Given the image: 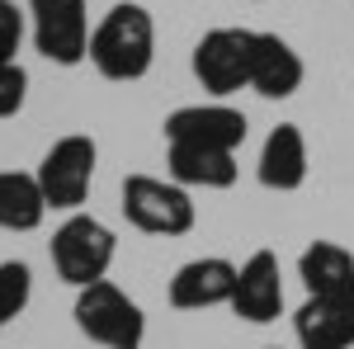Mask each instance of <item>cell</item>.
<instances>
[{"label": "cell", "mask_w": 354, "mask_h": 349, "mask_svg": "<svg viewBox=\"0 0 354 349\" xmlns=\"http://www.w3.org/2000/svg\"><path fill=\"white\" fill-rule=\"evenodd\" d=\"M156 62V19L147 5L118 0L100 24L90 28V66L104 81L133 85L151 71Z\"/></svg>", "instance_id": "cell-1"}, {"label": "cell", "mask_w": 354, "mask_h": 349, "mask_svg": "<svg viewBox=\"0 0 354 349\" xmlns=\"http://www.w3.org/2000/svg\"><path fill=\"white\" fill-rule=\"evenodd\" d=\"M71 317H76V330H81L90 345H104V349H142L147 345V312L113 279H100L90 288H76Z\"/></svg>", "instance_id": "cell-2"}, {"label": "cell", "mask_w": 354, "mask_h": 349, "mask_svg": "<svg viewBox=\"0 0 354 349\" xmlns=\"http://www.w3.org/2000/svg\"><path fill=\"white\" fill-rule=\"evenodd\" d=\"M48 255H53V269H57L62 283L90 288V283L109 279L113 255H118V236H113V227H104L100 217L66 213V222L57 227L53 241H48Z\"/></svg>", "instance_id": "cell-3"}, {"label": "cell", "mask_w": 354, "mask_h": 349, "mask_svg": "<svg viewBox=\"0 0 354 349\" xmlns=\"http://www.w3.org/2000/svg\"><path fill=\"white\" fill-rule=\"evenodd\" d=\"M123 217L128 227H137L142 236H189L194 222H198V208H194L189 189L175 185L170 175L156 180V175H128L123 180Z\"/></svg>", "instance_id": "cell-4"}, {"label": "cell", "mask_w": 354, "mask_h": 349, "mask_svg": "<svg viewBox=\"0 0 354 349\" xmlns=\"http://www.w3.org/2000/svg\"><path fill=\"white\" fill-rule=\"evenodd\" d=\"M95 165H100L95 137H85V133L57 137L53 147L43 151L38 170H33L48 208H57V213H81V203L90 198V185H95Z\"/></svg>", "instance_id": "cell-5"}, {"label": "cell", "mask_w": 354, "mask_h": 349, "mask_svg": "<svg viewBox=\"0 0 354 349\" xmlns=\"http://www.w3.org/2000/svg\"><path fill=\"white\" fill-rule=\"evenodd\" d=\"M250 53H255V28H208L189 57L194 81L213 100L250 90Z\"/></svg>", "instance_id": "cell-6"}, {"label": "cell", "mask_w": 354, "mask_h": 349, "mask_svg": "<svg viewBox=\"0 0 354 349\" xmlns=\"http://www.w3.org/2000/svg\"><path fill=\"white\" fill-rule=\"evenodd\" d=\"M33 48L53 66L90 62V5L85 0H28Z\"/></svg>", "instance_id": "cell-7"}, {"label": "cell", "mask_w": 354, "mask_h": 349, "mask_svg": "<svg viewBox=\"0 0 354 349\" xmlns=\"http://www.w3.org/2000/svg\"><path fill=\"white\" fill-rule=\"evenodd\" d=\"M232 317L245 326H274L283 317V269L274 250H250L236 265V288H232Z\"/></svg>", "instance_id": "cell-8"}, {"label": "cell", "mask_w": 354, "mask_h": 349, "mask_svg": "<svg viewBox=\"0 0 354 349\" xmlns=\"http://www.w3.org/2000/svg\"><path fill=\"white\" fill-rule=\"evenodd\" d=\"M161 133H165V142H185V147L236 151L250 137V123H245L241 109H232L227 100H213V104H185L175 113H165Z\"/></svg>", "instance_id": "cell-9"}, {"label": "cell", "mask_w": 354, "mask_h": 349, "mask_svg": "<svg viewBox=\"0 0 354 349\" xmlns=\"http://www.w3.org/2000/svg\"><path fill=\"white\" fill-rule=\"evenodd\" d=\"M232 288H236V265L227 255H198V260L175 269V279H170V307L175 312L227 307Z\"/></svg>", "instance_id": "cell-10"}, {"label": "cell", "mask_w": 354, "mask_h": 349, "mask_svg": "<svg viewBox=\"0 0 354 349\" xmlns=\"http://www.w3.org/2000/svg\"><path fill=\"white\" fill-rule=\"evenodd\" d=\"M307 81L298 48L279 33H255V53H250V90L260 100H293Z\"/></svg>", "instance_id": "cell-11"}, {"label": "cell", "mask_w": 354, "mask_h": 349, "mask_svg": "<svg viewBox=\"0 0 354 349\" xmlns=\"http://www.w3.org/2000/svg\"><path fill=\"white\" fill-rule=\"evenodd\" d=\"M298 279L307 297L354 307V255L340 241H312L298 255Z\"/></svg>", "instance_id": "cell-12"}, {"label": "cell", "mask_w": 354, "mask_h": 349, "mask_svg": "<svg viewBox=\"0 0 354 349\" xmlns=\"http://www.w3.org/2000/svg\"><path fill=\"white\" fill-rule=\"evenodd\" d=\"M255 180L270 194H298L307 185V137L298 123H279L265 137L260 161H255Z\"/></svg>", "instance_id": "cell-13"}, {"label": "cell", "mask_w": 354, "mask_h": 349, "mask_svg": "<svg viewBox=\"0 0 354 349\" xmlns=\"http://www.w3.org/2000/svg\"><path fill=\"white\" fill-rule=\"evenodd\" d=\"M165 175L185 189H232L236 175H241V165H236V151L165 142Z\"/></svg>", "instance_id": "cell-14"}, {"label": "cell", "mask_w": 354, "mask_h": 349, "mask_svg": "<svg viewBox=\"0 0 354 349\" xmlns=\"http://www.w3.org/2000/svg\"><path fill=\"white\" fill-rule=\"evenodd\" d=\"M293 335L298 349H354V307L302 297V307L293 312Z\"/></svg>", "instance_id": "cell-15"}, {"label": "cell", "mask_w": 354, "mask_h": 349, "mask_svg": "<svg viewBox=\"0 0 354 349\" xmlns=\"http://www.w3.org/2000/svg\"><path fill=\"white\" fill-rule=\"evenodd\" d=\"M48 217V198L38 189V175L0 170V232H38Z\"/></svg>", "instance_id": "cell-16"}, {"label": "cell", "mask_w": 354, "mask_h": 349, "mask_svg": "<svg viewBox=\"0 0 354 349\" xmlns=\"http://www.w3.org/2000/svg\"><path fill=\"white\" fill-rule=\"evenodd\" d=\"M33 302V269L24 260H0V330L19 321Z\"/></svg>", "instance_id": "cell-17"}, {"label": "cell", "mask_w": 354, "mask_h": 349, "mask_svg": "<svg viewBox=\"0 0 354 349\" xmlns=\"http://www.w3.org/2000/svg\"><path fill=\"white\" fill-rule=\"evenodd\" d=\"M28 33V15L15 0H0V66H10L19 57V43Z\"/></svg>", "instance_id": "cell-18"}, {"label": "cell", "mask_w": 354, "mask_h": 349, "mask_svg": "<svg viewBox=\"0 0 354 349\" xmlns=\"http://www.w3.org/2000/svg\"><path fill=\"white\" fill-rule=\"evenodd\" d=\"M28 100V71L19 62H10V66H0V118H15Z\"/></svg>", "instance_id": "cell-19"}, {"label": "cell", "mask_w": 354, "mask_h": 349, "mask_svg": "<svg viewBox=\"0 0 354 349\" xmlns=\"http://www.w3.org/2000/svg\"><path fill=\"white\" fill-rule=\"evenodd\" d=\"M265 349H283V345H265ZM293 349H298V345H293Z\"/></svg>", "instance_id": "cell-20"}]
</instances>
